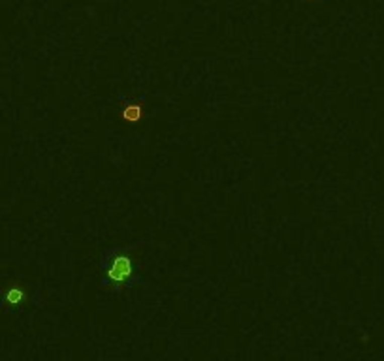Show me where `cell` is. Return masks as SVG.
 Segmentation results:
<instances>
[{"instance_id":"6da1fadb","label":"cell","mask_w":384,"mask_h":361,"mask_svg":"<svg viewBox=\"0 0 384 361\" xmlns=\"http://www.w3.org/2000/svg\"><path fill=\"white\" fill-rule=\"evenodd\" d=\"M130 275H132V260H130V256H124V254L115 256L113 260H111V263H109V267H107L109 280L122 284Z\"/></svg>"},{"instance_id":"7a4b0ae2","label":"cell","mask_w":384,"mask_h":361,"mask_svg":"<svg viewBox=\"0 0 384 361\" xmlns=\"http://www.w3.org/2000/svg\"><path fill=\"white\" fill-rule=\"evenodd\" d=\"M121 117L128 124H138L143 117V102L134 100V102L124 104V107H122V111H121Z\"/></svg>"},{"instance_id":"3957f363","label":"cell","mask_w":384,"mask_h":361,"mask_svg":"<svg viewBox=\"0 0 384 361\" xmlns=\"http://www.w3.org/2000/svg\"><path fill=\"white\" fill-rule=\"evenodd\" d=\"M21 298H23V294H21V292H17V290L10 292V301H12V303H17V301H19V299H21Z\"/></svg>"},{"instance_id":"277c9868","label":"cell","mask_w":384,"mask_h":361,"mask_svg":"<svg viewBox=\"0 0 384 361\" xmlns=\"http://www.w3.org/2000/svg\"><path fill=\"white\" fill-rule=\"evenodd\" d=\"M309 2H313V0H309Z\"/></svg>"}]
</instances>
